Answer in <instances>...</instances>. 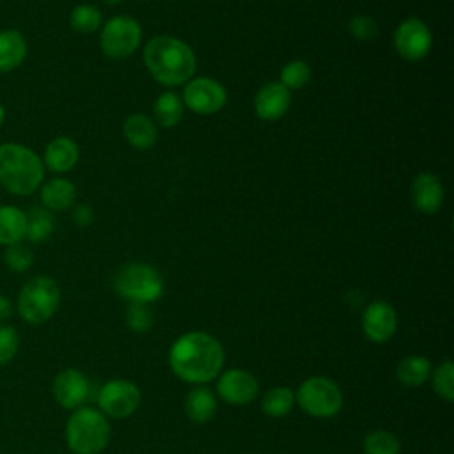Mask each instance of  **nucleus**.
Returning <instances> with one entry per match:
<instances>
[{"mask_svg":"<svg viewBox=\"0 0 454 454\" xmlns=\"http://www.w3.org/2000/svg\"><path fill=\"white\" fill-rule=\"evenodd\" d=\"M43 160L18 142L0 144V186L18 197L32 195L44 181Z\"/></svg>","mask_w":454,"mask_h":454,"instance_id":"7ed1b4c3","label":"nucleus"},{"mask_svg":"<svg viewBox=\"0 0 454 454\" xmlns=\"http://www.w3.org/2000/svg\"><path fill=\"white\" fill-rule=\"evenodd\" d=\"M106 417L94 408L73 410L66 422V443L73 454H99L110 440Z\"/></svg>","mask_w":454,"mask_h":454,"instance_id":"20e7f679","label":"nucleus"},{"mask_svg":"<svg viewBox=\"0 0 454 454\" xmlns=\"http://www.w3.org/2000/svg\"><path fill=\"white\" fill-rule=\"evenodd\" d=\"M431 372H433L431 362L420 355H410L403 358L395 369V376L404 387L424 385L431 378Z\"/></svg>","mask_w":454,"mask_h":454,"instance_id":"5701e85b","label":"nucleus"},{"mask_svg":"<svg viewBox=\"0 0 454 454\" xmlns=\"http://www.w3.org/2000/svg\"><path fill=\"white\" fill-rule=\"evenodd\" d=\"M20 349V333L16 328L0 325V367L12 362Z\"/></svg>","mask_w":454,"mask_h":454,"instance_id":"473e14b6","label":"nucleus"},{"mask_svg":"<svg viewBox=\"0 0 454 454\" xmlns=\"http://www.w3.org/2000/svg\"><path fill=\"white\" fill-rule=\"evenodd\" d=\"M122 135L126 142L138 151L151 149L158 140V129L154 121L142 114H133L124 121Z\"/></svg>","mask_w":454,"mask_h":454,"instance_id":"6ab92c4d","label":"nucleus"},{"mask_svg":"<svg viewBox=\"0 0 454 454\" xmlns=\"http://www.w3.org/2000/svg\"><path fill=\"white\" fill-rule=\"evenodd\" d=\"M144 62L151 76L167 87L184 85L197 67L192 48L170 35L153 37L144 48Z\"/></svg>","mask_w":454,"mask_h":454,"instance_id":"f03ea898","label":"nucleus"},{"mask_svg":"<svg viewBox=\"0 0 454 454\" xmlns=\"http://www.w3.org/2000/svg\"><path fill=\"white\" fill-rule=\"evenodd\" d=\"M362 330L371 342L383 344L390 340L397 330L395 309L383 300L369 303L362 314Z\"/></svg>","mask_w":454,"mask_h":454,"instance_id":"4468645a","label":"nucleus"},{"mask_svg":"<svg viewBox=\"0 0 454 454\" xmlns=\"http://www.w3.org/2000/svg\"><path fill=\"white\" fill-rule=\"evenodd\" d=\"M140 388L133 381L122 378L106 381L98 394V404L101 413L112 419H126L133 415L140 406Z\"/></svg>","mask_w":454,"mask_h":454,"instance_id":"1a4fd4ad","label":"nucleus"},{"mask_svg":"<svg viewBox=\"0 0 454 454\" xmlns=\"http://www.w3.org/2000/svg\"><path fill=\"white\" fill-rule=\"evenodd\" d=\"M216 394L232 406H245L257 397L259 381L245 369H227L216 381Z\"/></svg>","mask_w":454,"mask_h":454,"instance_id":"f8f14e48","label":"nucleus"},{"mask_svg":"<svg viewBox=\"0 0 454 454\" xmlns=\"http://www.w3.org/2000/svg\"><path fill=\"white\" fill-rule=\"evenodd\" d=\"M291 106V92L280 82H270L259 89L254 99V108L262 121H278Z\"/></svg>","mask_w":454,"mask_h":454,"instance_id":"2eb2a0df","label":"nucleus"},{"mask_svg":"<svg viewBox=\"0 0 454 454\" xmlns=\"http://www.w3.org/2000/svg\"><path fill=\"white\" fill-rule=\"evenodd\" d=\"M227 92L222 83L213 78L199 76L188 80L183 92V103L195 114L211 115L225 106Z\"/></svg>","mask_w":454,"mask_h":454,"instance_id":"9d476101","label":"nucleus"},{"mask_svg":"<svg viewBox=\"0 0 454 454\" xmlns=\"http://www.w3.org/2000/svg\"><path fill=\"white\" fill-rule=\"evenodd\" d=\"M106 4H119V2H122V0H105Z\"/></svg>","mask_w":454,"mask_h":454,"instance_id":"4c0bfd02","label":"nucleus"},{"mask_svg":"<svg viewBox=\"0 0 454 454\" xmlns=\"http://www.w3.org/2000/svg\"><path fill=\"white\" fill-rule=\"evenodd\" d=\"M223 348L216 337L207 332H186L179 335L170 351L168 364L172 372L192 385H202L215 380L223 367Z\"/></svg>","mask_w":454,"mask_h":454,"instance_id":"f257e3e1","label":"nucleus"},{"mask_svg":"<svg viewBox=\"0 0 454 454\" xmlns=\"http://www.w3.org/2000/svg\"><path fill=\"white\" fill-rule=\"evenodd\" d=\"M294 392L287 387H273L270 388L262 399H261V408L264 411V415L271 417V419H282L286 415L291 413V410L294 408Z\"/></svg>","mask_w":454,"mask_h":454,"instance_id":"a878e982","label":"nucleus"},{"mask_svg":"<svg viewBox=\"0 0 454 454\" xmlns=\"http://www.w3.org/2000/svg\"><path fill=\"white\" fill-rule=\"evenodd\" d=\"M140 43L142 27L131 16H114L101 28L99 44L108 59L122 60L126 57H131L138 50Z\"/></svg>","mask_w":454,"mask_h":454,"instance_id":"6e6552de","label":"nucleus"},{"mask_svg":"<svg viewBox=\"0 0 454 454\" xmlns=\"http://www.w3.org/2000/svg\"><path fill=\"white\" fill-rule=\"evenodd\" d=\"M114 287L117 294L128 301L153 303L161 298L165 282L154 266L145 262H131L117 271Z\"/></svg>","mask_w":454,"mask_h":454,"instance_id":"423d86ee","label":"nucleus"},{"mask_svg":"<svg viewBox=\"0 0 454 454\" xmlns=\"http://www.w3.org/2000/svg\"><path fill=\"white\" fill-rule=\"evenodd\" d=\"M348 30L358 41H372L378 35V23L371 16L358 14L348 21Z\"/></svg>","mask_w":454,"mask_h":454,"instance_id":"72a5a7b5","label":"nucleus"},{"mask_svg":"<svg viewBox=\"0 0 454 454\" xmlns=\"http://www.w3.org/2000/svg\"><path fill=\"white\" fill-rule=\"evenodd\" d=\"M310 80V67L303 60H291L280 71V83L286 89H301Z\"/></svg>","mask_w":454,"mask_h":454,"instance_id":"2f4dec72","label":"nucleus"},{"mask_svg":"<svg viewBox=\"0 0 454 454\" xmlns=\"http://www.w3.org/2000/svg\"><path fill=\"white\" fill-rule=\"evenodd\" d=\"M39 199L48 211H64L74 204L76 188L69 179L51 177L39 186Z\"/></svg>","mask_w":454,"mask_h":454,"instance_id":"a211bd4d","label":"nucleus"},{"mask_svg":"<svg viewBox=\"0 0 454 454\" xmlns=\"http://www.w3.org/2000/svg\"><path fill=\"white\" fill-rule=\"evenodd\" d=\"M4 121H5V106L0 103V126L4 124Z\"/></svg>","mask_w":454,"mask_h":454,"instance_id":"e433bc0d","label":"nucleus"},{"mask_svg":"<svg viewBox=\"0 0 454 454\" xmlns=\"http://www.w3.org/2000/svg\"><path fill=\"white\" fill-rule=\"evenodd\" d=\"M4 262L5 266L14 271V273H25L27 270L32 268L34 264V252L32 248L20 241V243H14V245H9L5 247L4 250Z\"/></svg>","mask_w":454,"mask_h":454,"instance_id":"c85d7f7f","label":"nucleus"},{"mask_svg":"<svg viewBox=\"0 0 454 454\" xmlns=\"http://www.w3.org/2000/svg\"><path fill=\"white\" fill-rule=\"evenodd\" d=\"M411 202L424 215L440 211L443 204V186L431 172H420L411 183Z\"/></svg>","mask_w":454,"mask_h":454,"instance_id":"dca6fc26","label":"nucleus"},{"mask_svg":"<svg viewBox=\"0 0 454 454\" xmlns=\"http://www.w3.org/2000/svg\"><path fill=\"white\" fill-rule=\"evenodd\" d=\"M103 16L92 4H80L69 14V25L78 34H92L101 27Z\"/></svg>","mask_w":454,"mask_h":454,"instance_id":"bb28decb","label":"nucleus"},{"mask_svg":"<svg viewBox=\"0 0 454 454\" xmlns=\"http://www.w3.org/2000/svg\"><path fill=\"white\" fill-rule=\"evenodd\" d=\"M27 41L20 30H0V74L20 67L27 57Z\"/></svg>","mask_w":454,"mask_h":454,"instance_id":"aec40b11","label":"nucleus"},{"mask_svg":"<svg viewBox=\"0 0 454 454\" xmlns=\"http://www.w3.org/2000/svg\"><path fill=\"white\" fill-rule=\"evenodd\" d=\"M364 454H399L401 452V442L397 436L385 429L371 431L364 438Z\"/></svg>","mask_w":454,"mask_h":454,"instance_id":"cd10ccee","label":"nucleus"},{"mask_svg":"<svg viewBox=\"0 0 454 454\" xmlns=\"http://www.w3.org/2000/svg\"><path fill=\"white\" fill-rule=\"evenodd\" d=\"M60 303V287L48 275H35L28 278L20 293L16 309L21 319L28 325H43L53 317Z\"/></svg>","mask_w":454,"mask_h":454,"instance_id":"39448f33","label":"nucleus"},{"mask_svg":"<svg viewBox=\"0 0 454 454\" xmlns=\"http://www.w3.org/2000/svg\"><path fill=\"white\" fill-rule=\"evenodd\" d=\"M78 158H80V149L73 138L55 137L44 147V154L41 160L44 168L55 174H64L74 168V165L78 163Z\"/></svg>","mask_w":454,"mask_h":454,"instance_id":"f3484780","label":"nucleus"},{"mask_svg":"<svg viewBox=\"0 0 454 454\" xmlns=\"http://www.w3.org/2000/svg\"><path fill=\"white\" fill-rule=\"evenodd\" d=\"M431 378H433V388L434 392L452 403L454 401V364L450 360H443L433 372H431Z\"/></svg>","mask_w":454,"mask_h":454,"instance_id":"7c9ffc66","label":"nucleus"},{"mask_svg":"<svg viewBox=\"0 0 454 454\" xmlns=\"http://www.w3.org/2000/svg\"><path fill=\"white\" fill-rule=\"evenodd\" d=\"M300 408L314 419H332L342 408V392L335 381L325 376H310L294 394Z\"/></svg>","mask_w":454,"mask_h":454,"instance_id":"0eeeda50","label":"nucleus"},{"mask_svg":"<svg viewBox=\"0 0 454 454\" xmlns=\"http://www.w3.org/2000/svg\"><path fill=\"white\" fill-rule=\"evenodd\" d=\"M433 44L431 30L419 18L404 20L394 32L395 51L410 62L424 59Z\"/></svg>","mask_w":454,"mask_h":454,"instance_id":"9b49d317","label":"nucleus"},{"mask_svg":"<svg viewBox=\"0 0 454 454\" xmlns=\"http://www.w3.org/2000/svg\"><path fill=\"white\" fill-rule=\"evenodd\" d=\"M51 394L55 401L66 410L82 408L90 394L89 378L73 367L62 369L51 383Z\"/></svg>","mask_w":454,"mask_h":454,"instance_id":"ddd939ff","label":"nucleus"},{"mask_svg":"<svg viewBox=\"0 0 454 454\" xmlns=\"http://www.w3.org/2000/svg\"><path fill=\"white\" fill-rule=\"evenodd\" d=\"M126 325L129 330L137 333L149 332L154 325V314L149 307V303H138V301H128L126 307Z\"/></svg>","mask_w":454,"mask_h":454,"instance_id":"c756f323","label":"nucleus"},{"mask_svg":"<svg viewBox=\"0 0 454 454\" xmlns=\"http://www.w3.org/2000/svg\"><path fill=\"white\" fill-rule=\"evenodd\" d=\"M73 220L76 225L80 227H85V225H90L92 220H94V211L89 204H78L74 206L73 209Z\"/></svg>","mask_w":454,"mask_h":454,"instance_id":"f704fd0d","label":"nucleus"},{"mask_svg":"<svg viewBox=\"0 0 454 454\" xmlns=\"http://www.w3.org/2000/svg\"><path fill=\"white\" fill-rule=\"evenodd\" d=\"M218 408L216 395L200 385H195L184 397V413L186 417L195 424H206L209 422Z\"/></svg>","mask_w":454,"mask_h":454,"instance_id":"412c9836","label":"nucleus"},{"mask_svg":"<svg viewBox=\"0 0 454 454\" xmlns=\"http://www.w3.org/2000/svg\"><path fill=\"white\" fill-rule=\"evenodd\" d=\"M27 216L25 211L11 206L0 204V245L9 247L25 239Z\"/></svg>","mask_w":454,"mask_h":454,"instance_id":"4be33fe9","label":"nucleus"},{"mask_svg":"<svg viewBox=\"0 0 454 454\" xmlns=\"http://www.w3.org/2000/svg\"><path fill=\"white\" fill-rule=\"evenodd\" d=\"M154 121L163 128H174L184 115V103L176 92H163L153 105Z\"/></svg>","mask_w":454,"mask_h":454,"instance_id":"393cba45","label":"nucleus"},{"mask_svg":"<svg viewBox=\"0 0 454 454\" xmlns=\"http://www.w3.org/2000/svg\"><path fill=\"white\" fill-rule=\"evenodd\" d=\"M12 310H14V307H12L11 300L7 296L0 294V323L9 319L12 316Z\"/></svg>","mask_w":454,"mask_h":454,"instance_id":"c9c22d12","label":"nucleus"},{"mask_svg":"<svg viewBox=\"0 0 454 454\" xmlns=\"http://www.w3.org/2000/svg\"><path fill=\"white\" fill-rule=\"evenodd\" d=\"M25 216H27L25 239H28L30 243H43L51 236L55 229V220L51 211H48L43 206H32L28 211H25Z\"/></svg>","mask_w":454,"mask_h":454,"instance_id":"b1692460","label":"nucleus"}]
</instances>
